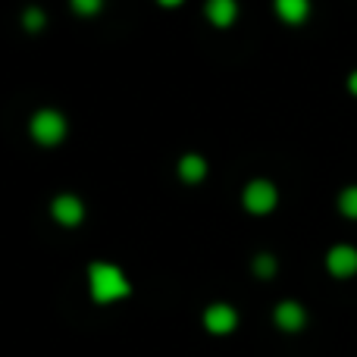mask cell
Segmentation results:
<instances>
[{"mask_svg": "<svg viewBox=\"0 0 357 357\" xmlns=\"http://www.w3.org/2000/svg\"><path fill=\"white\" fill-rule=\"evenodd\" d=\"M204 326L213 335H226L238 326V314H235L229 304H213V307H207V314H204Z\"/></svg>", "mask_w": 357, "mask_h": 357, "instance_id": "5b68a950", "label": "cell"}, {"mask_svg": "<svg viewBox=\"0 0 357 357\" xmlns=\"http://www.w3.org/2000/svg\"><path fill=\"white\" fill-rule=\"evenodd\" d=\"M348 88H351V94H357V73H351V79H348Z\"/></svg>", "mask_w": 357, "mask_h": 357, "instance_id": "9a60e30c", "label": "cell"}, {"mask_svg": "<svg viewBox=\"0 0 357 357\" xmlns=\"http://www.w3.org/2000/svg\"><path fill=\"white\" fill-rule=\"evenodd\" d=\"M31 135H35L38 144H60L63 135H66V119L60 116L56 110H41L35 113V119H31Z\"/></svg>", "mask_w": 357, "mask_h": 357, "instance_id": "7a4b0ae2", "label": "cell"}, {"mask_svg": "<svg viewBox=\"0 0 357 357\" xmlns=\"http://www.w3.org/2000/svg\"><path fill=\"white\" fill-rule=\"evenodd\" d=\"M41 25H44V13L38 10V6H31V10H25V29H31V31H35V29H41Z\"/></svg>", "mask_w": 357, "mask_h": 357, "instance_id": "5bb4252c", "label": "cell"}, {"mask_svg": "<svg viewBox=\"0 0 357 357\" xmlns=\"http://www.w3.org/2000/svg\"><path fill=\"white\" fill-rule=\"evenodd\" d=\"M100 3H104V0H73V10L79 13V16H94V13L100 10Z\"/></svg>", "mask_w": 357, "mask_h": 357, "instance_id": "7c38bea8", "label": "cell"}, {"mask_svg": "<svg viewBox=\"0 0 357 357\" xmlns=\"http://www.w3.org/2000/svg\"><path fill=\"white\" fill-rule=\"evenodd\" d=\"M50 210H54V220L63 222V226H79L82 216H85V204L75 195H60Z\"/></svg>", "mask_w": 357, "mask_h": 357, "instance_id": "8992f818", "label": "cell"}, {"mask_svg": "<svg viewBox=\"0 0 357 357\" xmlns=\"http://www.w3.org/2000/svg\"><path fill=\"white\" fill-rule=\"evenodd\" d=\"M326 266H329V273L339 279L354 276L357 273V251L351 245H335L333 251L326 254Z\"/></svg>", "mask_w": 357, "mask_h": 357, "instance_id": "277c9868", "label": "cell"}, {"mask_svg": "<svg viewBox=\"0 0 357 357\" xmlns=\"http://www.w3.org/2000/svg\"><path fill=\"white\" fill-rule=\"evenodd\" d=\"M160 3H163V6H178L182 0H160Z\"/></svg>", "mask_w": 357, "mask_h": 357, "instance_id": "2e32d148", "label": "cell"}, {"mask_svg": "<svg viewBox=\"0 0 357 357\" xmlns=\"http://www.w3.org/2000/svg\"><path fill=\"white\" fill-rule=\"evenodd\" d=\"M254 270H257V276H273V273H276V260L264 254V257L254 260Z\"/></svg>", "mask_w": 357, "mask_h": 357, "instance_id": "4fadbf2b", "label": "cell"}, {"mask_svg": "<svg viewBox=\"0 0 357 357\" xmlns=\"http://www.w3.org/2000/svg\"><path fill=\"white\" fill-rule=\"evenodd\" d=\"M339 210L348 220H357V185H351V188H345L339 195Z\"/></svg>", "mask_w": 357, "mask_h": 357, "instance_id": "8fae6325", "label": "cell"}, {"mask_svg": "<svg viewBox=\"0 0 357 357\" xmlns=\"http://www.w3.org/2000/svg\"><path fill=\"white\" fill-rule=\"evenodd\" d=\"M276 197H279L276 185L257 178V182H251L245 188V207L251 210V213H270V210L276 207Z\"/></svg>", "mask_w": 357, "mask_h": 357, "instance_id": "3957f363", "label": "cell"}, {"mask_svg": "<svg viewBox=\"0 0 357 357\" xmlns=\"http://www.w3.org/2000/svg\"><path fill=\"white\" fill-rule=\"evenodd\" d=\"M178 176H182L185 182H201V178L207 176V163H204V157H197V154L182 157V163H178Z\"/></svg>", "mask_w": 357, "mask_h": 357, "instance_id": "30bf717a", "label": "cell"}, {"mask_svg": "<svg viewBox=\"0 0 357 357\" xmlns=\"http://www.w3.org/2000/svg\"><path fill=\"white\" fill-rule=\"evenodd\" d=\"M276 13H279V19L298 25V22H304V19H307L310 0H276Z\"/></svg>", "mask_w": 357, "mask_h": 357, "instance_id": "9c48e42d", "label": "cell"}, {"mask_svg": "<svg viewBox=\"0 0 357 357\" xmlns=\"http://www.w3.org/2000/svg\"><path fill=\"white\" fill-rule=\"evenodd\" d=\"M238 16V3L235 0H210L207 3V19L213 25H232Z\"/></svg>", "mask_w": 357, "mask_h": 357, "instance_id": "ba28073f", "label": "cell"}, {"mask_svg": "<svg viewBox=\"0 0 357 357\" xmlns=\"http://www.w3.org/2000/svg\"><path fill=\"white\" fill-rule=\"evenodd\" d=\"M88 285H91V298L98 304L119 301L132 291L129 279L123 276V270L113 264H91L88 266Z\"/></svg>", "mask_w": 357, "mask_h": 357, "instance_id": "6da1fadb", "label": "cell"}, {"mask_svg": "<svg viewBox=\"0 0 357 357\" xmlns=\"http://www.w3.org/2000/svg\"><path fill=\"white\" fill-rule=\"evenodd\" d=\"M273 320H276L279 329H285V333H298V329L307 323V314H304L301 304L295 301H282L276 307V314H273Z\"/></svg>", "mask_w": 357, "mask_h": 357, "instance_id": "52a82bcc", "label": "cell"}]
</instances>
